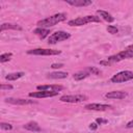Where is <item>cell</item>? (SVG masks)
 Instances as JSON below:
<instances>
[{
    "instance_id": "12",
    "label": "cell",
    "mask_w": 133,
    "mask_h": 133,
    "mask_svg": "<svg viewBox=\"0 0 133 133\" xmlns=\"http://www.w3.org/2000/svg\"><path fill=\"white\" fill-rule=\"evenodd\" d=\"M105 97L107 99H116V100H121V99H125L127 97V94L125 91H121V90H114V91H110L107 92L105 95Z\"/></svg>"
},
{
    "instance_id": "3",
    "label": "cell",
    "mask_w": 133,
    "mask_h": 133,
    "mask_svg": "<svg viewBox=\"0 0 133 133\" xmlns=\"http://www.w3.org/2000/svg\"><path fill=\"white\" fill-rule=\"evenodd\" d=\"M71 37V34L65 32V31H56L54 33H52L49 38H48V44L49 45H54L58 42H62V41H65L68 38Z\"/></svg>"
},
{
    "instance_id": "7",
    "label": "cell",
    "mask_w": 133,
    "mask_h": 133,
    "mask_svg": "<svg viewBox=\"0 0 133 133\" xmlns=\"http://www.w3.org/2000/svg\"><path fill=\"white\" fill-rule=\"evenodd\" d=\"M60 53L61 52L59 50H52V49H32L27 51V54H30V55H44V56L57 55Z\"/></svg>"
},
{
    "instance_id": "20",
    "label": "cell",
    "mask_w": 133,
    "mask_h": 133,
    "mask_svg": "<svg viewBox=\"0 0 133 133\" xmlns=\"http://www.w3.org/2000/svg\"><path fill=\"white\" fill-rule=\"evenodd\" d=\"M23 76H24V73L23 72H17V73H11V74L6 75L5 76V79L8 80V81H15V80L20 79Z\"/></svg>"
},
{
    "instance_id": "11",
    "label": "cell",
    "mask_w": 133,
    "mask_h": 133,
    "mask_svg": "<svg viewBox=\"0 0 133 133\" xmlns=\"http://www.w3.org/2000/svg\"><path fill=\"white\" fill-rule=\"evenodd\" d=\"M58 95L56 91H35V92H29V97L31 98H50Z\"/></svg>"
},
{
    "instance_id": "25",
    "label": "cell",
    "mask_w": 133,
    "mask_h": 133,
    "mask_svg": "<svg viewBox=\"0 0 133 133\" xmlns=\"http://www.w3.org/2000/svg\"><path fill=\"white\" fill-rule=\"evenodd\" d=\"M0 88L2 90H4V89H12V85H10V84H1Z\"/></svg>"
},
{
    "instance_id": "13",
    "label": "cell",
    "mask_w": 133,
    "mask_h": 133,
    "mask_svg": "<svg viewBox=\"0 0 133 133\" xmlns=\"http://www.w3.org/2000/svg\"><path fill=\"white\" fill-rule=\"evenodd\" d=\"M65 2L72 6L81 7V6H87L92 3L91 0H65Z\"/></svg>"
},
{
    "instance_id": "23",
    "label": "cell",
    "mask_w": 133,
    "mask_h": 133,
    "mask_svg": "<svg viewBox=\"0 0 133 133\" xmlns=\"http://www.w3.org/2000/svg\"><path fill=\"white\" fill-rule=\"evenodd\" d=\"M107 31H108L109 33H111V34H115V33H117V32H118V29L116 28V26L109 25V26L107 27Z\"/></svg>"
},
{
    "instance_id": "6",
    "label": "cell",
    "mask_w": 133,
    "mask_h": 133,
    "mask_svg": "<svg viewBox=\"0 0 133 133\" xmlns=\"http://www.w3.org/2000/svg\"><path fill=\"white\" fill-rule=\"evenodd\" d=\"M87 99L86 96L84 95H64L60 97L61 102H66V103H79L82 101H85Z\"/></svg>"
},
{
    "instance_id": "30",
    "label": "cell",
    "mask_w": 133,
    "mask_h": 133,
    "mask_svg": "<svg viewBox=\"0 0 133 133\" xmlns=\"http://www.w3.org/2000/svg\"><path fill=\"white\" fill-rule=\"evenodd\" d=\"M100 63H101V64H105V65H108V64H110V63H111V62H110V61H108V60H107V61H101V62H100Z\"/></svg>"
},
{
    "instance_id": "27",
    "label": "cell",
    "mask_w": 133,
    "mask_h": 133,
    "mask_svg": "<svg viewBox=\"0 0 133 133\" xmlns=\"http://www.w3.org/2000/svg\"><path fill=\"white\" fill-rule=\"evenodd\" d=\"M96 122H97V124H98V125L106 124V123H107V121H106V119H102V118H97V119H96Z\"/></svg>"
},
{
    "instance_id": "22",
    "label": "cell",
    "mask_w": 133,
    "mask_h": 133,
    "mask_svg": "<svg viewBox=\"0 0 133 133\" xmlns=\"http://www.w3.org/2000/svg\"><path fill=\"white\" fill-rule=\"evenodd\" d=\"M86 70H87V72H88L89 74H94V75H99V74L101 73L100 70L97 69V68H95V66H89V68H87Z\"/></svg>"
},
{
    "instance_id": "4",
    "label": "cell",
    "mask_w": 133,
    "mask_h": 133,
    "mask_svg": "<svg viewBox=\"0 0 133 133\" xmlns=\"http://www.w3.org/2000/svg\"><path fill=\"white\" fill-rule=\"evenodd\" d=\"M133 79V72L131 71H123L119 72L115 75L112 76L111 78V82L113 83H122V82H126Z\"/></svg>"
},
{
    "instance_id": "29",
    "label": "cell",
    "mask_w": 133,
    "mask_h": 133,
    "mask_svg": "<svg viewBox=\"0 0 133 133\" xmlns=\"http://www.w3.org/2000/svg\"><path fill=\"white\" fill-rule=\"evenodd\" d=\"M126 127H127V128H133V119H132V121H130L129 123H127Z\"/></svg>"
},
{
    "instance_id": "10",
    "label": "cell",
    "mask_w": 133,
    "mask_h": 133,
    "mask_svg": "<svg viewBox=\"0 0 133 133\" xmlns=\"http://www.w3.org/2000/svg\"><path fill=\"white\" fill-rule=\"evenodd\" d=\"M5 102L14 104V105H27V104H34L35 101L26 100V99H16V98H6Z\"/></svg>"
},
{
    "instance_id": "17",
    "label": "cell",
    "mask_w": 133,
    "mask_h": 133,
    "mask_svg": "<svg viewBox=\"0 0 133 133\" xmlns=\"http://www.w3.org/2000/svg\"><path fill=\"white\" fill-rule=\"evenodd\" d=\"M47 77L51 79H63L68 77V73L66 72H54V73L48 74Z\"/></svg>"
},
{
    "instance_id": "8",
    "label": "cell",
    "mask_w": 133,
    "mask_h": 133,
    "mask_svg": "<svg viewBox=\"0 0 133 133\" xmlns=\"http://www.w3.org/2000/svg\"><path fill=\"white\" fill-rule=\"evenodd\" d=\"M111 108V105L107 104H98V103H91L85 105V109L87 110H96V111H105Z\"/></svg>"
},
{
    "instance_id": "21",
    "label": "cell",
    "mask_w": 133,
    "mask_h": 133,
    "mask_svg": "<svg viewBox=\"0 0 133 133\" xmlns=\"http://www.w3.org/2000/svg\"><path fill=\"white\" fill-rule=\"evenodd\" d=\"M12 54L11 53H3L0 55V62H6L8 60H10Z\"/></svg>"
},
{
    "instance_id": "2",
    "label": "cell",
    "mask_w": 133,
    "mask_h": 133,
    "mask_svg": "<svg viewBox=\"0 0 133 133\" xmlns=\"http://www.w3.org/2000/svg\"><path fill=\"white\" fill-rule=\"evenodd\" d=\"M92 22H100V18L99 17H96V16H85V17H79L77 19H74V20H71L69 21L68 25L70 26H82V25H85L87 23H92Z\"/></svg>"
},
{
    "instance_id": "9",
    "label": "cell",
    "mask_w": 133,
    "mask_h": 133,
    "mask_svg": "<svg viewBox=\"0 0 133 133\" xmlns=\"http://www.w3.org/2000/svg\"><path fill=\"white\" fill-rule=\"evenodd\" d=\"M36 88L39 91H56V92H58L59 90H62L63 89V86L62 85H58V84H53V85H37Z\"/></svg>"
},
{
    "instance_id": "1",
    "label": "cell",
    "mask_w": 133,
    "mask_h": 133,
    "mask_svg": "<svg viewBox=\"0 0 133 133\" xmlns=\"http://www.w3.org/2000/svg\"><path fill=\"white\" fill-rule=\"evenodd\" d=\"M64 20H66V15L63 14V12H58V14L50 16V17L44 19V20L38 21L37 26L41 27V28H49V27H52V26L56 25L57 23H60Z\"/></svg>"
},
{
    "instance_id": "16",
    "label": "cell",
    "mask_w": 133,
    "mask_h": 133,
    "mask_svg": "<svg viewBox=\"0 0 133 133\" xmlns=\"http://www.w3.org/2000/svg\"><path fill=\"white\" fill-rule=\"evenodd\" d=\"M97 14H98L100 17H102L105 21H107V22H109V23H111V22L114 21V18H113L109 12H107V11H105V10L99 9V10H97Z\"/></svg>"
},
{
    "instance_id": "26",
    "label": "cell",
    "mask_w": 133,
    "mask_h": 133,
    "mask_svg": "<svg viewBox=\"0 0 133 133\" xmlns=\"http://www.w3.org/2000/svg\"><path fill=\"white\" fill-rule=\"evenodd\" d=\"M62 66H63L62 63H53V64L51 65V68H53V69H60V68H62Z\"/></svg>"
},
{
    "instance_id": "14",
    "label": "cell",
    "mask_w": 133,
    "mask_h": 133,
    "mask_svg": "<svg viewBox=\"0 0 133 133\" xmlns=\"http://www.w3.org/2000/svg\"><path fill=\"white\" fill-rule=\"evenodd\" d=\"M24 129H26L28 131H31V132H39V131H42L41 127L35 122H30V123L25 124L24 125Z\"/></svg>"
},
{
    "instance_id": "24",
    "label": "cell",
    "mask_w": 133,
    "mask_h": 133,
    "mask_svg": "<svg viewBox=\"0 0 133 133\" xmlns=\"http://www.w3.org/2000/svg\"><path fill=\"white\" fill-rule=\"evenodd\" d=\"M0 128L2 130H6V131H9L12 129V126L10 124H7V123H1L0 124Z\"/></svg>"
},
{
    "instance_id": "5",
    "label": "cell",
    "mask_w": 133,
    "mask_h": 133,
    "mask_svg": "<svg viewBox=\"0 0 133 133\" xmlns=\"http://www.w3.org/2000/svg\"><path fill=\"white\" fill-rule=\"evenodd\" d=\"M130 57H133V51L127 47L125 50L118 52L117 54L112 55V56H109V57L107 58V60L110 61V62H115V61H121V60H123V59L130 58Z\"/></svg>"
},
{
    "instance_id": "18",
    "label": "cell",
    "mask_w": 133,
    "mask_h": 133,
    "mask_svg": "<svg viewBox=\"0 0 133 133\" xmlns=\"http://www.w3.org/2000/svg\"><path fill=\"white\" fill-rule=\"evenodd\" d=\"M90 74L87 72V70H84V71H80V72H77V73H75L74 75H73V78L75 79V80H77V81H79V80H82V79H85L86 77H88Z\"/></svg>"
},
{
    "instance_id": "15",
    "label": "cell",
    "mask_w": 133,
    "mask_h": 133,
    "mask_svg": "<svg viewBox=\"0 0 133 133\" xmlns=\"http://www.w3.org/2000/svg\"><path fill=\"white\" fill-rule=\"evenodd\" d=\"M33 33L36 34V35H38L43 39V38H45L50 33V30L47 29V28H41V27H38V28H36V29L33 30Z\"/></svg>"
},
{
    "instance_id": "19",
    "label": "cell",
    "mask_w": 133,
    "mask_h": 133,
    "mask_svg": "<svg viewBox=\"0 0 133 133\" xmlns=\"http://www.w3.org/2000/svg\"><path fill=\"white\" fill-rule=\"evenodd\" d=\"M6 29L21 30L22 28H21L19 25H17V24H11V23H3V24L1 25V28H0V30H1V31H4V30H6Z\"/></svg>"
},
{
    "instance_id": "28",
    "label": "cell",
    "mask_w": 133,
    "mask_h": 133,
    "mask_svg": "<svg viewBox=\"0 0 133 133\" xmlns=\"http://www.w3.org/2000/svg\"><path fill=\"white\" fill-rule=\"evenodd\" d=\"M98 128V124L97 123H91L90 125H89V129L90 130H96Z\"/></svg>"
}]
</instances>
